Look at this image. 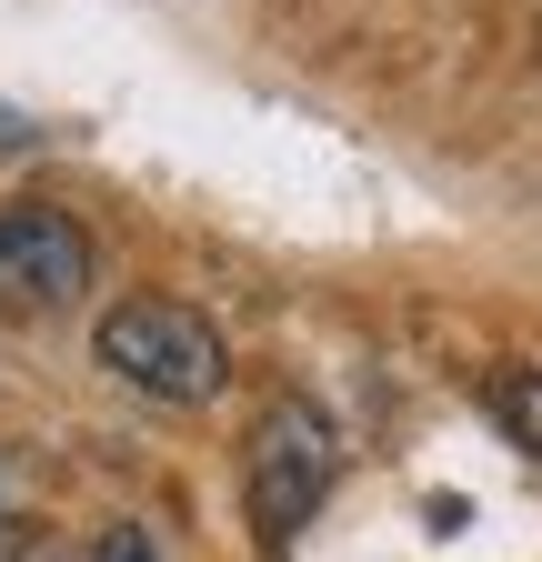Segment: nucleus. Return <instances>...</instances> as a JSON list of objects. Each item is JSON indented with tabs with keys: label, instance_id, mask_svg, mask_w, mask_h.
Returning a JSON list of instances; mask_svg holds the SVG:
<instances>
[{
	"label": "nucleus",
	"instance_id": "obj_5",
	"mask_svg": "<svg viewBox=\"0 0 542 562\" xmlns=\"http://www.w3.org/2000/svg\"><path fill=\"white\" fill-rule=\"evenodd\" d=\"M91 562H161V542H151V522H101Z\"/></svg>",
	"mask_w": 542,
	"mask_h": 562
},
{
	"label": "nucleus",
	"instance_id": "obj_1",
	"mask_svg": "<svg viewBox=\"0 0 542 562\" xmlns=\"http://www.w3.org/2000/svg\"><path fill=\"white\" fill-rule=\"evenodd\" d=\"M91 351H101V372H121L131 392H151V402H212L222 382H232V351H222V331L201 322L191 302H171V292H131V302H111L101 312V331H91Z\"/></svg>",
	"mask_w": 542,
	"mask_h": 562
},
{
	"label": "nucleus",
	"instance_id": "obj_4",
	"mask_svg": "<svg viewBox=\"0 0 542 562\" xmlns=\"http://www.w3.org/2000/svg\"><path fill=\"white\" fill-rule=\"evenodd\" d=\"M493 422L522 442V452H542V362H512V372H493Z\"/></svg>",
	"mask_w": 542,
	"mask_h": 562
},
{
	"label": "nucleus",
	"instance_id": "obj_2",
	"mask_svg": "<svg viewBox=\"0 0 542 562\" xmlns=\"http://www.w3.org/2000/svg\"><path fill=\"white\" fill-rule=\"evenodd\" d=\"M331 472H342V442H331V412H312L302 392L261 402L251 442H241V503L261 522V542H292L321 503H331Z\"/></svg>",
	"mask_w": 542,
	"mask_h": 562
},
{
	"label": "nucleus",
	"instance_id": "obj_3",
	"mask_svg": "<svg viewBox=\"0 0 542 562\" xmlns=\"http://www.w3.org/2000/svg\"><path fill=\"white\" fill-rule=\"evenodd\" d=\"M91 292V232L71 211H0V312H71Z\"/></svg>",
	"mask_w": 542,
	"mask_h": 562
}]
</instances>
